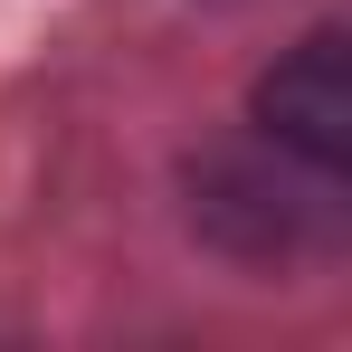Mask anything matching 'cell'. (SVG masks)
<instances>
[{
  "mask_svg": "<svg viewBox=\"0 0 352 352\" xmlns=\"http://www.w3.org/2000/svg\"><path fill=\"white\" fill-rule=\"evenodd\" d=\"M257 124L286 143L295 162L314 172H343L352 162V58H343V29H314L305 48L257 76Z\"/></svg>",
  "mask_w": 352,
  "mask_h": 352,
  "instance_id": "1",
  "label": "cell"
}]
</instances>
